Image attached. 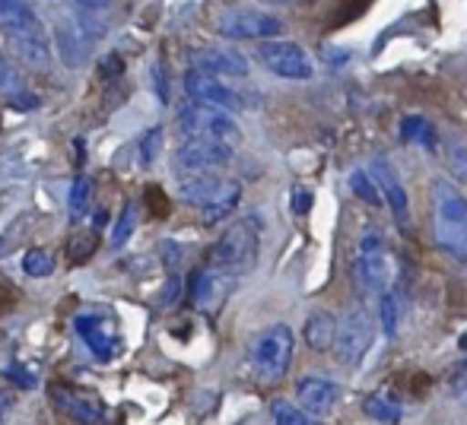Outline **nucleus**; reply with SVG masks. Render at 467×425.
I'll list each match as a JSON object with an SVG mask.
<instances>
[{
	"instance_id": "18",
	"label": "nucleus",
	"mask_w": 467,
	"mask_h": 425,
	"mask_svg": "<svg viewBox=\"0 0 467 425\" xmlns=\"http://www.w3.org/2000/svg\"><path fill=\"white\" fill-rule=\"evenodd\" d=\"M55 407L61 410L64 416H70L77 425H99L105 416L102 400L93 394H80V390H70V388H55Z\"/></svg>"
},
{
	"instance_id": "1",
	"label": "nucleus",
	"mask_w": 467,
	"mask_h": 425,
	"mask_svg": "<svg viewBox=\"0 0 467 425\" xmlns=\"http://www.w3.org/2000/svg\"><path fill=\"white\" fill-rule=\"evenodd\" d=\"M0 32H4L10 55L23 67L36 70V74H45L51 67L55 45H51L48 29L29 6V0H0Z\"/></svg>"
},
{
	"instance_id": "38",
	"label": "nucleus",
	"mask_w": 467,
	"mask_h": 425,
	"mask_svg": "<svg viewBox=\"0 0 467 425\" xmlns=\"http://www.w3.org/2000/svg\"><path fill=\"white\" fill-rule=\"evenodd\" d=\"M458 346H462V349L467 352V333H464V337H462V339H458Z\"/></svg>"
},
{
	"instance_id": "23",
	"label": "nucleus",
	"mask_w": 467,
	"mask_h": 425,
	"mask_svg": "<svg viewBox=\"0 0 467 425\" xmlns=\"http://www.w3.org/2000/svg\"><path fill=\"white\" fill-rule=\"evenodd\" d=\"M400 137H404V143H413V147H423V149H436L439 143L436 127L423 115H407L400 121Z\"/></svg>"
},
{
	"instance_id": "25",
	"label": "nucleus",
	"mask_w": 467,
	"mask_h": 425,
	"mask_svg": "<svg viewBox=\"0 0 467 425\" xmlns=\"http://www.w3.org/2000/svg\"><path fill=\"white\" fill-rule=\"evenodd\" d=\"M271 416H274V425H321L318 420H312L302 407H293L289 400H274Z\"/></svg>"
},
{
	"instance_id": "20",
	"label": "nucleus",
	"mask_w": 467,
	"mask_h": 425,
	"mask_svg": "<svg viewBox=\"0 0 467 425\" xmlns=\"http://www.w3.org/2000/svg\"><path fill=\"white\" fill-rule=\"evenodd\" d=\"M0 96H4L13 108H36V102H38L36 96L29 93V86L16 76L13 64L6 61L4 48H0Z\"/></svg>"
},
{
	"instance_id": "32",
	"label": "nucleus",
	"mask_w": 467,
	"mask_h": 425,
	"mask_svg": "<svg viewBox=\"0 0 467 425\" xmlns=\"http://www.w3.org/2000/svg\"><path fill=\"white\" fill-rule=\"evenodd\" d=\"M160 147H162V127H153L147 137H143V166H153Z\"/></svg>"
},
{
	"instance_id": "36",
	"label": "nucleus",
	"mask_w": 467,
	"mask_h": 425,
	"mask_svg": "<svg viewBox=\"0 0 467 425\" xmlns=\"http://www.w3.org/2000/svg\"><path fill=\"white\" fill-rule=\"evenodd\" d=\"M308 204H312V197H308L306 191L296 194V213H306V210H308Z\"/></svg>"
},
{
	"instance_id": "19",
	"label": "nucleus",
	"mask_w": 467,
	"mask_h": 425,
	"mask_svg": "<svg viewBox=\"0 0 467 425\" xmlns=\"http://www.w3.org/2000/svg\"><path fill=\"white\" fill-rule=\"evenodd\" d=\"M363 410L369 420L381 422V425H398L404 420V400H400L398 390H388V388L372 390V394L366 397Z\"/></svg>"
},
{
	"instance_id": "26",
	"label": "nucleus",
	"mask_w": 467,
	"mask_h": 425,
	"mask_svg": "<svg viewBox=\"0 0 467 425\" xmlns=\"http://www.w3.org/2000/svg\"><path fill=\"white\" fill-rule=\"evenodd\" d=\"M23 270L26 277H48V273H55V258H51L45 248H29V251L23 254Z\"/></svg>"
},
{
	"instance_id": "24",
	"label": "nucleus",
	"mask_w": 467,
	"mask_h": 425,
	"mask_svg": "<svg viewBox=\"0 0 467 425\" xmlns=\"http://www.w3.org/2000/svg\"><path fill=\"white\" fill-rule=\"evenodd\" d=\"M350 187L359 200H366V207H381V191L375 185L372 172H363V168H353L350 172Z\"/></svg>"
},
{
	"instance_id": "27",
	"label": "nucleus",
	"mask_w": 467,
	"mask_h": 425,
	"mask_svg": "<svg viewBox=\"0 0 467 425\" xmlns=\"http://www.w3.org/2000/svg\"><path fill=\"white\" fill-rule=\"evenodd\" d=\"M134 228H137V207H134V204H128V207L121 210V216H118L115 228H111V245H115V248L128 245L130 235H134Z\"/></svg>"
},
{
	"instance_id": "21",
	"label": "nucleus",
	"mask_w": 467,
	"mask_h": 425,
	"mask_svg": "<svg viewBox=\"0 0 467 425\" xmlns=\"http://www.w3.org/2000/svg\"><path fill=\"white\" fill-rule=\"evenodd\" d=\"M302 337H306V343L312 346L315 352L334 349V339H337V318L327 315V311H318V315H312L306 320Z\"/></svg>"
},
{
	"instance_id": "14",
	"label": "nucleus",
	"mask_w": 467,
	"mask_h": 425,
	"mask_svg": "<svg viewBox=\"0 0 467 425\" xmlns=\"http://www.w3.org/2000/svg\"><path fill=\"white\" fill-rule=\"evenodd\" d=\"M233 283H235L233 273H223V270H216V267L197 270L194 277H191V302H194L197 311L213 315V311L229 299Z\"/></svg>"
},
{
	"instance_id": "37",
	"label": "nucleus",
	"mask_w": 467,
	"mask_h": 425,
	"mask_svg": "<svg viewBox=\"0 0 467 425\" xmlns=\"http://www.w3.org/2000/svg\"><path fill=\"white\" fill-rule=\"evenodd\" d=\"M10 407H13V397H10V394H0V422L6 420V413H10Z\"/></svg>"
},
{
	"instance_id": "7",
	"label": "nucleus",
	"mask_w": 467,
	"mask_h": 425,
	"mask_svg": "<svg viewBox=\"0 0 467 425\" xmlns=\"http://www.w3.org/2000/svg\"><path fill=\"white\" fill-rule=\"evenodd\" d=\"M216 35L229 38V42H271L280 38L283 19L274 16L258 6H233V10H223L213 23Z\"/></svg>"
},
{
	"instance_id": "8",
	"label": "nucleus",
	"mask_w": 467,
	"mask_h": 425,
	"mask_svg": "<svg viewBox=\"0 0 467 425\" xmlns=\"http://www.w3.org/2000/svg\"><path fill=\"white\" fill-rule=\"evenodd\" d=\"M296 337L286 324H274L258 333L252 343V369L261 381H280L293 365Z\"/></svg>"
},
{
	"instance_id": "11",
	"label": "nucleus",
	"mask_w": 467,
	"mask_h": 425,
	"mask_svg": "<svg viewBox=\"0 0 467 425\" xmlns=\"http://www.w3.org/2000/svg\"><path fill=\"white\" fill-rule=\"evenodd\" d=\"M172 162L182 175H216L233 162V147L207 140H185L175 149Z\"/></svg>"
},
{
	"instance_id": "17",
	"label": "nucleus",
	"mask_w": 467,
	"mask_h": 425,
	"mask_svg": "<svg viewBox=\"0 0 467 425\" xmlns=\"http://www.w3.org/2000/svg\"><path fill=\"white\" fill-rule=\"evenodd\" d=\"M194 67L210 76H220V80H229V76H239L242 80V76H248V70H252L245 55H239V51H233V48H213V45L194 51Z\"/></svg>"
},
{
	"instance_id": "22",
	"label": "nucleus",
	"mask_w": 467,
	"mask_h": 425,
	"mask_svg": "<svg viewBox=\"0 0 467 425\" xmlns=\"http://www.w3.org/2000/svg\"><path fill=\"white\" fill-rule=\"evenodd\" d=\"M55 42H57V51H61V57H64L67 67H80V64H87V45L80 42V32H77L74 25H57Z\"/></svg>"
},
{
	"instance_id": "13",
	"label": "nucleus",
	"mask_w": 467,
	"mask_h": 425,
	"mask_svg": "<svg viewBox=\"0 0 467 425\" xmlns=\"http://www.w3.org/2000/svg\"><path fill=\"white\" fill-rule=\"evenodd\" d=\"M296 400L299 407L306 410L312 420H327V416L337 410L340 403V388L331 381V378H321V375H306L299 378L296 384Z\"/></svg>"
},
{
	"instance_id": "33",
	"label": "nucleus",
	"mask_w": 467,
	"mask_h": 425,
	"mask_svg": "<svg viewBox=\"0 0 467 425\" xmlns=\"http://www.w3.org/2000/svg\"><path fill=\"white\" fill-rule=\"evenodd\" d=\"M449 390L451 394H467V359L449 375Z\"/></svg>"
},
{
	"instance_id": "5",
	"label": "nucleus",
	"mask_w": 467,
	"mask_h": 425,
	"mask_svg": "<svg viewBox=\"0 0 467 425\" xmlns=\"http://www.w3.org/2000/svg\"><path fill=\"white\" fill-rule=\"evenodd\" d=\"M353 279L366 296H385L391 283V254H388L385 235L379 228H363L357 241V258H353Z\"/></svg>"
},
{
	"instance_id": "16",
	"label": "nucleus",
	"mask_w": 467,
	"mask_h": 425,
	"mask_svg": "<svg viewBox=\"0 0 467 425\" xmlns=\"http://www.w3.org/2000/svg\"><path fill=\"white\" fill-rule=\"evenodd\" d=\"M369 172H372L375 185H379V191H381V200H385L388 210H391V216H394V222L407 228V222H410V197H407L398 172H394L385 159H372Z\"/></svg>"
},
{
	"instance_id": "12",
	"label": "nucleus",
	"mask_w": 467,
	"mask_h": 425,
	"mask_svg": "<svg viewBox=\"0 0 467 425\" xmlns=\"http://www.w3.org/2000/svg\"><path fill=\"white\" fill-rule=\"evenodd\" d=\"M185 93L191 102H201V106H213L223 111H239L242 108V96L229 86L220 76H210L203 70L191 67L185 74Z\"/></svg>"
},
{
	"instance_id": "31",
	"label": "nucleus",
	"mask_w": 467,
	"mask_h": 425,
	"mask_svg": "<svg viewBox=\"0 0 467 425\" xmlns=\"http://www.w3.org/2000/svg\"><path fill=\"white\" fill-rule=\"evenodd\" d=\"M96 235H87V238H74L67 245V254H70V260H74V264H83V260L89 258V254L96 251Z\"/></svg>"
},
{
	"instance_id": "28",
	"label": "nucleus",
	"mask_w": 467,
	"mask_h": 425,
	"mask_svg": "<svg viewBox=\"0 0 467 425\" xmlns=\"http://www.w3.org/2000/svg\"><path fill=\"white\" fill-rule=\"evenodd\" d=\"M89 194H93V187H89V181L87 178H74V185H70V216L74 219H80L83 213H87V207H89Z\"/></svg>"
},
{
	"instance_id": "34",
	"label": "nucleus",
	"mask_w": 467,
	"mask_h": 425,
	"mask_svg": "<svg viewBox=\"0 0 467 425\" xmlns=\"http://www.w3.org/2000/svg\"><path fill=\"white\" fill-rule=\"evenodd\" d=\"M6 378H10V381H19V388H36V378L29 375V371L26 369H19V365H10V369H6Z\"/></svg>"
},
{
	"instance_id": "2",
	"label": "nucleus",
	"mask_w": 467,
	"mask_h": 425,
	"mask_svg": "<svg viewBox=\"0 0 467 425\" xmlns=\"http://www.w3.org/2000/svg\"><path fill=\"white\" fill-rule=\"evenodd\" d=\"M432 216H436V245L451 258L467 260V197L449 178H432Z\"/></svg>"
},
{
	"instance_id": "10",
	"label": "nucleus",
	"mask_w": 467,
	"mask_h": 425,
	"mask_svg": "<svg viewBox=\"0 0 467 425\" xmlns=\"http://www.w3.org/2000/svg\"><path fill=\"white\" fill-rule=\"evenodd\" d=\"M258 61L280 80H312V57L289 38H271L258 45Z\"/></svg>"
},
{
	"instance_id": "29",
	"label": "nucleus",
	"mask_w": 467,
	"mask_h": 425,
	"mask_svg": "<svg viewBox=\"0 0 467 425\" xmlns=\"http://www.w3.org/2000/svg\"><path fill=\"white\" fill-rule=\"evenodd\" d=\"M381 330H385V337H394L398 333V299H394V292H385L381 296Z\"/></svg>"
},
{
	"instance_id": "9",
	"label": "nucleus",
	"mask_w": 467,
	"mask_h": 425,
	"mask_svg": "<svg viewBox=\"0 0 467 425\" xmlns=\"http://www.w3.org/2000/svg\"><path fill=\"white\" fill-rule=\"evenodd\" d=\"M375 339V320L366 309H350L344 320L337 324V339H334V352H337V362L344 369H357L363 365L366 352L372 349Z\"/></svg>"
},
{
	"instance_id": "15",
	"label": "nucleus",
	"mask_w": 467,
	"mask_h": 425,
	"mask_svg": "<svg viewBox=\"0 0 467 425\" xmlns=\"http://www.w3.org/2000/svg\"><path fill=\"white\" fill-rule=\"evenodd\" d=\"M77 333H80L83 343L89 346V352L99 362H111L118 356V349H121V337H118L115 324L105 315H80L77 318Z\"/></svg>"
},
{
	"instance_id": "4",
	"label": "nucleus",
	"mask_w": 467,
	"mask_h": 425,
	"mask_svg": "<svg viewBox=\"0 0 467 425\" xmlns=\"http://www.w3.org/2000/svg\"><path fill=\"white\" fill-rule=\"evenodd\" d=\"M258 251H261V238H258L254 219H239L235 226H229L226 232L216 238L213 248H210V267L239 277V273L252 270V267L258 264Z\"/></svg>"
},
{
	"instance_id": "3",
	"label": "nucleus",
	"mask_w": 467,
	"mask_h": 425,
	"mask_svg": "<svg viewBox=\"0 0 467 425\" xmlns=\"http://www.w3.org/2000/svg\"><path fill=\"white\" fill-rule=\"evenodd\" d=\"M179 194L188 207L203 216V222H220L239 207L242 185L223 175H182Z\"/></svg>"
},
{
	"instance_id": "39",
	"label": "nucleus",
	"mask_w": 467,
	"mask_h": 425,
	"mask_svg": "<svg viewBox=\"0 0 467 425\" xmlns=\"http://www.w3.org/2000/svg\"><path fill=\"white\" fill-rule=\"evenodd\" d=\"M261 4H289V0H261Z\"/></svg>"
},
{
	"instance_id": "30",
	"label": "nucleus",
	"mask_w": 467,
	"mask_h": 425,
	"mask_svg": "<svg viewBox=\"0 0 467 425\" xmlns=\"http://www.w3.org/2000/svg\"><path fill=\"white\" fill-rule=\"evenodd\" d=\"M449 166H451V172H455L458 178L467 181V147L462 140L449 143Z\"/></svg>"
},
{
	"instance_id": "6",
	"label": "nucleus",
	"mask_w": 467,
	"mask_h": 425,
	"mask_svg": "<svg viewBox=\"0 0 467 425\" xmlns=\"http://www.w3.org/2000/svg\"><path fill=\"white\" fill-rule=\"evenodd\" d=\"M179 124V134L185 140H207V143H233L242 140V130H239V121L233 117V111H223V108H213V106H201V102H191L179 111L175 117Z\"/></svg>"
},
{
	"instance_id": "35",
	"label": "nucleus",
	"mask_w": 467,
	"mask_h": 425,
	"mask_svg": "<svg viewBox=\"0 0 467 425\" xmlns=\"http://www.w3.org/2000/svg\"><path fill=\"white\" fill-rule=\"evenodd\" d=\"M77 4H80L83 10H109L111 0H77Z\"/></svg>"
}]
</instances>
